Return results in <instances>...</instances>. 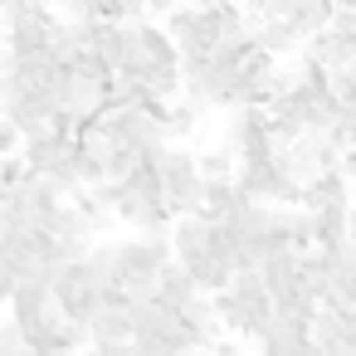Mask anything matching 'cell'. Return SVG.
I'll use <instances>...</instances> for the list:
<instances>
[{"mask_svg":"<svg viewBox=\"0 0 356 356\" xmlns=\"http://www.w3.org/2000/svg\"><path fill=\"white\" fill-rule=\"evenodd\" d=\"M302 356H327V351H322L317 341H307V346H302Z\"/></svg>","mask_w":356,"mask_h":356,"instance_id":"obj_22","label":"cell"},{"mask_svg":"<svg viewBox=\"0 0 356 356\" xmlns=\"http://www.w3.org/2000/svg\"><path fill=\"white\" fill-rule=\"evenodd\" d=\"M254 44L264 49V54H273V59H283V54H293L298 44H302V35L283 20V15H254Z\"/></svg>","mask_w":356,"mask_h":356,"instance_id":"obj_7","label":"cell"},{"mask_svg":"<svg viewBox=\"0 0 356 356\" xmlns=\"http://www.w3.org/2000/svg\"><path fill=\"white\" fill-rule=\"evenodd\" d=\"M83 356H137V351H132V341H88Z\"/></svg>","mask_w":356,"mask_h":356,"instance_id":"obj_18","label":"cell"},{"mask_svg":"<svg viewBox=\"0 0 356 356\" xmlns=\"http://www.w3.org/2000/svg\"><path fill=\"white\" fill-rule=\"evenodd\" d=\"M156 176H161V205H166V215L171 220L176 215H195V205H200V166H195V156L176 152L166 142L161 156H156Z\"/></svg>","mask_w":356,"mask_h":356,"instance_id":"obj_2","label":"cell"},{"mask_svg":"<svg viewBox=\"0 0 356 356\" xmlns=\"http://www.w3.org/2000/svg\"><path fill=\"white\" fill-rule=\"evenodd\" d=\"M132 40H137V54H142L147 64L181 69V54H176V44H171V35H166L161 25H152V20H137V25H132Z\"/></svg>","mask_w":356,"mask_h":356,"instance_id":"obj_8","label":"cell"},{"mask_svg":"<svg viewBox=\"0 0 356 356\" xmlns=\"http://www.w3.org/2000/svg\"><path fill=\"white\" fill-rule=\"evenodd\" d=\"M176 6H186V0H147V15H166V10H176Z\"/></svg>","mask_w":356,"mask_h":356,"instance_id":"obj_21","label":"cell"},{"mask_svg":"<svg viewBox=\"0 0 356 356\" xmlns=\"http://www.w3.org/2000/svg\"><path fill=\"white\" fill-rule=\"evenodd\" d=\"M195 127H200V108H191L186 98H171L166 113H161V132H166V142H171V137H191Z\"/></svg>","mask_w":356,"mask_h":356,"instance_id":"obj_15","label":"cell"},{"mask_svg":"<svg viewBox=\"0 0 356 356\" xmlns=\"http://www.w3.org/2000/svg\"><path fill=\"white\" fill-rule=\"evenodd\" d=\"M166 229H171V259L176 264L210 249V220H200V215H176V225H166Z\"/></svg>","mask_w":356,"mask_h":356,"instance_id":"obj_9","label":"cell"},{"mask_svg":"<svg viewBox=\"0 0 356 356\" xmlns=\"http://www.w3.org/2000/svg\"><path fill=\"white\" fill-rule=\"evenodd\" d=\"M351 200V181L341 171H317L312 181H302L298 210H327V205H346Z\"/></svg>","mask_w":356,"mask_h":356,"instance_id":"obj_6","label":"cell"},{"mask_svg":"<svg viewBox=\"0 0 356 356\" xmlns=\"http://www.w3.org/2000/svg\"><path fill=\"white\" fill-rule=\"evenodd\" d=\"M234 186H239L244 200H259V205H298V195H302V186L288 181L273 156H264V161H239V166H234Z\"/></svg>","mask_w":356,"mask_h":356,"instance_id":"obj_3","label":"cell"},{"mask_svg":"<svg viewBox=\"0 0 356 356\" xmlns=\"http://www.w3.org/2000/svg\"><path fill=\"white\" fill-rule=\"evenodd\" d=\"M195 166H200V181H234L239 156H234L229 147H210V152H200V156H195Z\"/></svg>","mask_w":356,"mask_h":356,"instance_id":"obj_16","label":"cell"},{"mask_svg":"<svg viewBox=\"0 0 356 356\" xmlns=\"http://www.w3.org/2000/svg\"><path fill=\"white\" fill-rule=\"evenodd\" d=\"M337 171L356 186V147H341V161H337Z\"/></svg>","mask_w":356,"mask_h":356,"instance_id":"obj_20","label":"cell"},{"mask_svg":"<svg viewBox=\"0 0 356 356\" xmlns=\"http://www.w3.org/2000/svg\"><path fill=\"white\" fill-rule=\"evenodd\" d=\"M307 54H312L327 74H332V69H346V64L356 59V49H351L337 30H317V35H307Z\"/></svg>","mask_w":356,"mask_h":356,"instance_id":"obj_13","label":"cell"},{"mask_svg":"<svg viewBox=\"0 0 356 356\" xmlns=\"http://www.w3.org/2000/svg\"><path fill=\"white\" fill-rule=\"evenodd\" d=\"M132 302H103L88 317V341H127L132 337Z\"/></svg>","mask_w":356,"mask_h":356,"instance_id":"obj_11","label":"cell"},{"mask_svg":"<svg viewBox=\"0 0 356 356\" xmlns=\"http://www.w3.org/2000/svg\"><path fill=\"white\" fill-rule=\"evenodd\" d=\"M307 220H312V249H337V244H346V205L307 210Z\"/></svg>","mask_w":356,"mask_h":356,"instance_id":"obj_14","label":"cell"},{"mask_svg":"<svg viewBox=\"0 0 356 356\" xmlns=\"http://www.w3.org/2000/svg\"><path fill=\"white\" fill-rule=\"evenodd\" d=\"M239 200H244V195H239L234 181H200V205H195V215L210 220V225H220Z\"/></svg>","mask_w":356,"mask_h":356,"instance_id":"obj_12","label":"cell"},{"mask_svg":"<svg viewBox=\"0 0 356 356\" xmlns=\"http://www.w3.org/2000/svg\"><path fill=\"white\" fill-rule=\"evenodd\" d=\"M161 307H171V312H181L191 298H200V288L191 283V273L181 268V264H161L156 268V293H152Z\"/></svg>","mask_w":356,"mask_h":356,"instance_id":"obj_10","label":"cell"},{"mask_svg":"<svg viewBox=\"0 0 356 356\" xmlns=\"http://www.w3.org/2000/svg\"><path fill=\"white\" fill-rule=\"evenodd\" d=\"M351 356H356V351H351Z\"/></svg>","mask_w":356,"mask_h":356,"instance_id":"obj_25","label":"cell"},{"mask_svg":"<svg viewBox=\"0 0 356 356\" xmlns=\"http://www.w3.org/2000/svg\"><path fill=\"white\" fill-rule=\"evenodd\" d=\"M74 152V137H59V132H35V137H20V161L30 166V176H59L64 161Z\"/></svg>","mask_w":356,"mask_h":356,"instance_id":"obj_5","label":"cell"},{"mask_svg":"<svg viewBox=\"0 0 356 356\" xmlns=\"http://www.w3.org/2000/svg\"><path fill=\"white\" fill-rule=\"evenodd\" d=\"M10 6H15V0H0V15H6V10H10Z\"/></svg>","mask_w":356,"mask_h":356,"instance_id":"obj_23","label":"cell"},{"mask_svg":"<svg viewBox=\"0 0 356 356\" xmlns=\"http://www.w3.org/2000/svg\"><path fill=\"white\" fill-rule=\"evenodd\" d=\"M10 152H20V132L10 127L6 113H0V156H10Z\"/></svg>","mask_w":356,"mask_h":356,"instance_id":"obj_19","label":"cell"},{"mask_svg":"<svg viewBox=\"0 0 356 356\" xmlns=\"http://www.w3.org/2000/svg\"><path fill=\"white\" fill-rule=\"evenodd\" d=\"M6 195H10V191H6V181H0V205H6Z\"/></svg>","mask_w":356,"mask_h":356,"instance_id":"obj_24","label":"cell"},{"mask_svg":"<svg viewBox=\"0 0 356 356\" xmlns=\"http://www.w3.org/2000/svg\"><path fill=\"white\" fill-rule=\"evenodd\" d=\"M171 264V239L166 234H132V239H108V283L127 293V302H142L156 293V268Z\"/></svg>","mask_w":356,"mask_h":356,"instance_id":"obj_1","label":"cell"},{"mask_svg":"<svg viewBox=\"0 0 356 356\" xmlns=\"http://www.w3.org/2000/svg\"><path fill=\"white\" fill-rule=\"evenodd\" d=\"M225 147H229L239 161H264V156H273V132H268L264 108H234V118H229V127H225Z\"/></svg>","mask_w":356,"mask_h":356,"instance_id":"obj_4","label":"cell"},{"mask_svg":"<svg viewBox=\"0 0 356 356\" xmlns=\"http://www.w3.org/2000/svg\"><path fill=\"white\" fill-rule=\"evenodd\" d=\"M327 30H337L351 49H356V10H332V20H327Z\"/></svg>","mask_w":356,"mask_h":356,"instance_id":"obj_17","label":"cell"}]
</instances>
